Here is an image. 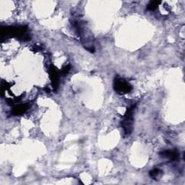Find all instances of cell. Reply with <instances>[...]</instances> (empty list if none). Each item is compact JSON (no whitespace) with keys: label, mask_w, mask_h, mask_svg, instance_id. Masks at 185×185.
I'll use <instances>...</instances> for the list:
<instances>
[{"label":"cell","mask_w":185,"mask_h":185,"mask_svg":"<svg viewBox=\"0 0 185 185\" xmlns=\"http://www.w3.org/2000/svg\"><path fill=\"white\" fill-rule=\"evenodd\" d=\"M135 106L134 105L126 111L125 116L122 122V127H123L124 133L126 135H129L131 133L132 130H133V113L135 110Z\"/></svg>","instance_id":"obj_1"},{"label":"cell","mask_w":185,"mask_h":185,"mask_svg":"<svg viewBox=\"0 0 185 185\" xmlns=\"http://www.w3.org/2000/svg\"><path fill=\"white\" fill-rule=\"evenodd\" d=\"M114 86L115 90L120 94L127 93L132 90V86L122 79H116Z\"/></svg>","instance_id":"obj_2"},{"label":"cell","mask_w":185,"mask_h":185,"mask_svg":"<svg viewBox=\"0 0 185 185\" xmlns=\"http://www.w3.org/2000/svg\"><path fill=\"white\" fill-rule=\"evenodd\" d=\"M163 157H166L169 158V159L172 160H177V158H179V153L177 150H165V151L162 152L161 153H160Z\"/></svg>","instance_id":"obj_3"},{"label":"cell","mask_w":185,"mask_h":185,"mask_svg":"<svg viewBox=\"0 0 185 185\" xmlns=\"http://www.w3.org/2000/svg\"><path fill=\"white\" fill-rule=\"evenodd\" d=\"M28 109V105L24 104V105H20L18 106H15L13 109L12 111V114L15 115H19V114H23L25 111L27 110Z\"/></svg>","instance_id":"obj_4"},{"label":"cell","mask_w":185,"mask_h":185,"mask_svg":"<svg viewBox=\"0 0 185 185\" xmlns=\"http://www.w3.org/2000/svg\"><path fill=\"white\" fill-rule=\"evenodd\" d=\"M160 3L159 1H153L148 5V10H154L157 8L158 5Z\"/></svg>","instance_id":"obj_5"},{"label":"cell","mask_w":185,"mask_h":185,"mask_svg":"<svg viewBox=\"0 0 185 185\" xmlns=\"http://www.w3.org/2000/svg\"><path fill=\"white\" fill-rule=\"evenodd\" d=\"M160 172H161V171H160V170L158 169H155L152 170V171H150V176L151 177H153V178L156 179V178H157L158 175H159L160 173Z\"/></svg>","instance_id":"obj_6"},{"label":"cell","mask_w":185,"mask_h":185,"mask_svg":"<svg viewBox=\"0 0 185 185\" xmlns=\"http://www.w3.org/2000/svg\"><path fill=\"white\" fill-rule=\"evenodd\" d=\"M69 69H70V65H68L66 66L65 68H63V70H62V74H67L68 72L69 71Z\"/></svg>","instance_id":"obj_7"}]
</instances>
